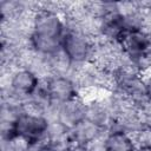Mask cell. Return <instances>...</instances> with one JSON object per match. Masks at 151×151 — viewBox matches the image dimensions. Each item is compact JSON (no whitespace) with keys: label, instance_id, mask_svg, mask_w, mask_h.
<instances>
[{"label":"cell","instance_id":"1","mask_svg":"<svg viewBox=\"0 0 151 151\" xmlns=\"http://www.w3.org/2000/svg\"><path fill=\"white\" fill-rule=\"evenodd\" d=\"M94 39L91 35L74 25L66 24L61 39V51L76 67L91 63Z\"/></svg>","mask_w":151,"mask_h":151},{"label":"cell","instance_id":"2","mask_svg":"<svg viewBox=\"0 0 151 151\" xmlns=\"http://www.w3.org/2000/svg\"><path fill=\"white\" fill-rule=\"evenodd\" d=\"M48 126L50 120L45 114L33 113L24 110L12 124L15 137L26 140L31 146L46 142Z\"/></svg>","mask_w":151,"mask_h":151},{"label":"cell","instance_id":"3","mask_svg":"<svg viewBox=\"0 0 151 151\" xmlns=\"http://www.w3.org/2000/svg\"><path fill=\"white\" fill-rule=\"evenodd\" d=\"M40 86L46 92L51 104L57 107L80 97L79 86L71 77L51 74L41 79Z\"/></svg>","mask_w":151,"mask_h":151},{"label":"cell","instance_id":"4","mask_svg":"<svg viewBox=\"0 0 151 151\" xmlns=\"http://www.w3.org/2000/svg\"><path fill=\"white\" fill-rule=\"evenodd\" d=\"M7 73V86H2V88L7 90L15 99L21 101L22 104H25L40 86L41 78L29 68L17 67Z\"/></svg>","mask_w":151,"mask_h":151},{"label":"cell","instance_id":"5","mask_svg":"<svg viewBox=\"0 0 151 151\" xmlns=\"http://www.w3.org/2000/svg\"><path fill=\"white\" fill-rule=\"evenodd\" d=\"M86 110H87V103L80 96L76 99H72L58 106L55 120H58L65 127L71 130L79 122L86 118Z\"/></svg>","mask_w":151,"mask_h":151},{"label":"cell","instance_id":"6","mask_svg":"<svg viewBox=\"0 0 151 151\" xmlns=\"http://www.w3.org/2000/svg\"><path fill=\"white\" fill-rule=\"evenodd\" d=\"M105 130L96 125L88 119H84L79 122L76 126L70 130V139L71 146H83L86 147L94 140L99 139L105 134Z\"/></svg>","mask_w":151,"mask_h":151},{"label":"cell","instance_id":"7","mask_svg":"<svg viewBox=\"0 0 151 151\" xmlns=\"http://www.w3.org/2000/svg\"><path fill=\"white\" fill-rule=\"evenodd\" d=\"M104 151H137V143L130 132L123 129H111L103 138Z\"/></svg>","mask_w":151,"mask_h":151},{"label":"cell","instance_id":"8","mask_svg":"<svg viewBox=\"0 0 151 151\" xmlns=\"http://www.w3.org/2000/svg\"><path fill=\"white\" fill-rule=\"evenodd\" d=\"M29 151H57V150L51 144H48L47 142H42V143H39V144L31 146Z\"/></svg>","mask_w":151,"mask_h":151},{"label":"cell","instance_id":"9","mask_svg":"<svg viewBox=\"0 0 151 151\" xmlns=\"http://www.w3.org/2000/svg\"><path fill=\"white\" fill-rule=\"evenodd\" d=\"M144 79H145V83H146V90H147L149 98L151 99V78H144Z\"/></svg>","mask_w":151,"mask_h":151},{"label":"cell","instance_id":"10","mask_svg":"<svg viewBox=\"0 0 151 151\" xmlns=\"http://www.w3.org/2000/svg\"><path fill=\"white\" fill-rule=\"evenodd\" d=\"M137 151H151V146H138Z\"/></svg>","mask_w":151,"mask_h":151}]
</instances>
